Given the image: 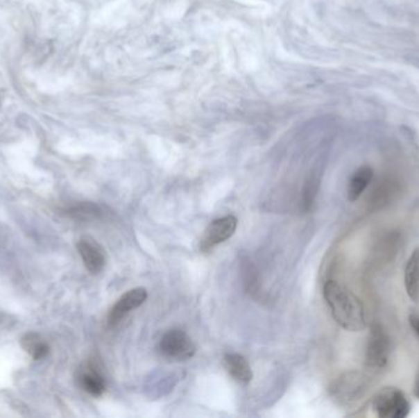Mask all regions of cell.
<instances>
[{
  "instance_id": "6da1fadb",
  "label": "cell",
  "mask_w": 419,
  "mask_h": 418,
  "mask_svg": "<svg viewBox=\"0 0 419 418\" xmlns=\"http://www.w3.org/2000/svg\"><path fill=\"white\" fill-rule=\"evenodd\" d=\"M324 297L336 323L348 331H361L367 326L364 307L351 290L337 281H327Z\"/></svg>"
},
{
  "instance_id": "7a4b0ae2",
  "label": "cell",
  "mask_w": 419,
  "mask_h": 418,
  "mask_svg": "<svg viewBox=\"0 0 419 418\" xmlns=\"http://www.w3.org/2000/svg\"><path fill=\"white\" fill-rule=\"evenodd\" d=\"M372 408L380 418H404L409 415V400L396 387H385L373 399Z\"/></svg>"
},
{
  "instance_id": "3957f363",
  "label": "cell",
  "mask_w": 419,
  "mask_h": 418,
  "mask_svg": "<svg viewBox=\"0 0 419 418\" xmlns=\"http://www.w3.org/2000/svg\"><path fill=\"white\" fill-rule=\"evenodd\" d=\"M158 350L169 361H187L195 355L196 347L183 330L173 329L161 337Z\"/></svg>"
},
{
  "instance_id": "277c9868",
  "label": "cell",
  "mask_w": 419,
  "mask_h": 418,
  "mask_svg": "<svg viewBox=\"0 0 419 418\" xmlns=\"http://www.w3.org/2000/svg\"><path fill=\"white\" fill-rule=\"evenodd\" d=\"M367 378L357 371L341 376L331 385V395L341 403H354L367 392Z\"/></svg>"
},
{
  "instance_id": "5b68a950",
  "label": "cell",
  "mask_w": 419,
  "mask_h": 418,
  "mask_svg": "<svg viewBox=\"0 0 419 418\" xmlns=\"http://www.w3.org/2000/svg\"><path fill=\"white\" fill-rule=\"evenodd\" d=\"M237 226L238 220L232 215L212 221L205 230L204 235L201 237L200 249L203 251H210L216 246L230 240L232 235H234Z\"/></svg>"
},
{
  "instance_id": "8992f818",
  "label": "cell",
  "mask_w": 419,
  "mask_h": 418,
  "mask_svg": "<svg viewBox=\"0 0 419 418\" xmlns=\"http://www.w3.org/2000/svg\"><path fill=\"white\" fill-rule=\"evenodd\" d=\"M390 341L380 324H374L368 337L367 365L374 369H380L388 363Z\"/></svg>"
},
{
  "instance_id": "52a82bcc",
  "label": "cell",
  "mask_w": 419,
  "mask_h": 418,
  "mask_svg": "<svg viewBox=\"0 0 419 418\" xmlns=\"http://www.w3.org/2000/svg\"><path fill=\"white\" fill-rule=\"evenodd\" d=\"M147 299V291L144 287L132 288L130 291L124 293L114 307L110 309L108 323L110 326H116L121 320L124 319L126 314L130 313L131 310L139 308L140 306L145 303Z\"/></svg>"
},
{
  "instance_id": "ba28073f",
  "label": "cell",
  "mask_w": 419,
  "mask_h": 418,
  "mask_svg": "<svg viewBox=\"0 0 419 418\" xmlns=\"http://www.w3.org/2000/svg\"><path fill=\"white\" fill-rule=\"evenodd\" d=\"M76 248L89 274L99 275L105 269L107 262L105 251L94 240L84 238L79 241Z\"/></svg>"
},
{
  "instance_id": "9c48e42d",
  "label": "cell",
  "mask_w": 419,
  "mask_h": 418,
  "mask_svg": "<svg viewBox=\"0 0 419 418\" xmlns=\"http://www.w3.org/2000/svg\"><path fill=\"white\" fill-rule=\"evenodd\" d=\"M223 365L228 374L241 385H248L252 382L253 371L249 362L239 353H228L223 358Z\"/></svg>"
},
{
  "instance_id": "30bf717a",
  "label": "cell",
  "mask_w": 419,
  "mask_h": 418,
  "mask_svg": "<svg viewBox=\"0 0 419 418\" xmlns=\"http://www.w3.org/2000/svg\"><path fill=\"white\" fill-rule=\"evenodd\" d=\"M404 286L411 301L414 303L419 302V248L409 256V262L404 269Z\"/></svg>"
},
{
  "instance_id": "8fae6325",
  "label": "cell",
  "mask_w": 419,
  "mask_h": 418,
  "mask_svg": "<svg viewBox=\"0 0 419 418\" xmlns=\"http://www.w3.org/2000/svg\"><path fill=\"white\" fill-rule=\"evenodd\" d=\"M79 385L84 392L91 396L99 397L105 392V382L103 376L92 367H87L79 374Z\"/></svg>"
},
{
  "instance_id": "7c38bea8",
  "label": "cell",
  "mask_w": 419,
  "mask_h": 418,
  "mask_svg": "<svg viewBox=\"0 0 419 418\" xmlns=\"http://www.w3.org/2000/svg\"><path fill=\"white\" fill-rule=\"evenodd\" d=\"M373 178V169L368 166L361 167L357 169L353 177L350 181L347 194H348V200L350 201H356L361 198V194L364 193V190L367 189L368 185L370 183Z\"/></svg>"
},
{
  "instance_id": "4fadbf2b",
  "label": "cell",
  "mask_w": 419,
  "mask_h": 418,
  "mask_svg": "<svg viewBox=\"0 0 419 418\" xmlns=\"http://www.w3.org/2000/svg\"><path fill=\"white\" fill-rule=\"evenodd\" d=\"M22 349L36 361L43 360L49 353V346L47 342L43 340L40 335L35 333L25 335L22 339Z\"/></svg>"
},
{
  "instance_id": "5bb4252c",
  "label": "cell",
  "mask_w": 419,
  "mask_h": 418,
  "mask_svg": "<svg viewBox=\"0 0 419 418\" xmlns=\"http://www.w3.org/2000/svg\"><path fill=\"white\" fill-rule=\"evenodd\" d=\"M68 214L74 219L79 220H92L101 215V210L94 204H80L69 209Z\"/></svg>"
},
{
  "instance_id": "9a60e30c",
  "label": "cell",
  "mask_w": 419,
  "mask_h": 418,
  "mask_svg": "<svg viewBox=\"0 0 419 418\" xmlns=\"http://www.w3.org/2000/svg\"><path fill=\"white\" fill-rule=\"evenodd\" d=\"M316 183L318 182L313 178L305 184L303 193V205L305 210H309L310 205L313 204V201H314L315 195L318 192V184Z\"/></svg>"
},
{
  "instance_id": "2e32d148",
  "label": "cell",
  "mask_w": 419,
  "mask_h": 418,
  "mask_svg": "<svg viewBox=\"0 0 419 418\" xmlns=\"http://www.w3.org/2000/svg\"><path fill=\"white\" fill-rule=\"evenodd\" d=\"M409 324L412 326V329L414 330V333L418 335L419 337V317L418 315H416V314H412V315H409Z\"/></svg>"
},
{
  "instance_id": "e0dca14e",
  "label": "cell",
  "mask_w": 419,
  "mask_h": 418,
  "mask_svg": "<svg viewBox=\"0 0 419 418\" xmlns=\"http://www.w3.org/2000/svg\"><path fill=\"white\" fill-rule=\"evenodd\" d=\"M414 395L419 399V369L417 376H416V382H414Z\"/></svg>"
}]
</instances>
